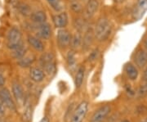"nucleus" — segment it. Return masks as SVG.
I'll return each instance as SVG.
<instances>
[{
	"instance_id": "nucleus-1",
	"label": "nucleus",
	"mask_w": 147,
	"mask_h": 122,
	"mask_svg": "<svg viewBox=\"0 0 147 122\" xmlns=\"http://www.w3.org/2000/svg\"><path fill=\"white\" fill-rule=\"evenodd\" d=\"M93 30H94L95 39L97 41H100V42L105 41L109 38L112 30L111 23L108 18L100 17L96 22Z\"/></svg>"
},
{
	"instance_id": "nucleus-2",
	"label": "nucleus",
	"mask_w": 147,
	"mask_h": 122,
	"mask_svg": "<svg viewBox=\"0 0 147 122\" xmlns=\"http://www.w3.org/2000/svg\"><path fill=\"white\" fill-rule=\"evenodd\" d=\"M39 63L45 74L51 75L55 73L56 62H55V57L53 53L46 52L42 53V55L39 59Z\"/></svg>"
},
{
	"instance_id": "nucleus-3",
	"label": "nucleus",
	"mask_w": 147,
	"mask_h": 122,
	"mask_svg": "<svg viewBox=\"0 0 147 122\" xmlns=\"http://www.w3.org/2000/svg\"><path fill=\"white\" fill-rule=\"evenodd\" d=\"M21 39H22V35H21L20 29L16 26L11 27L10 30L8 31L7 37V48L11 50H13V49L17 48L21 43L23 42Z\"/></svg>"
},
{
	"instance_id": "nucleus-4",
	"label": "nucleus",
	"mask_w": 147,
	"mask_h": 122,
	"mask_svg": "<svg viewBox=\"0 0 147 122\" xmlns=\"http://www.w3.org/2000/svg\"><path fill=\"white\" fill-rule=\"evenodd\" d=\"M0 99L4 104L6 108L9 109L11 112H16V105L14 99L12 98L10 91L6 88H2L0 89Z\"/></svg>"
},
{
	"instance_id": "nucleus-5",
	"label": "nucleus",
	"mask_w": 147,
	"mask_h": 122,
	"mask_svg": "<svg viewBox=\"0 0 147 122\" xmlns=\"http://www.w3.org/2000/svg\"><path fill=\"white\" fill-rule=\"evenodd\" d=\"M71 40V35L66 29H59L57 34V42L58 46L62 49H65L69 46Z\"/></svg>"
},
{
	"instance_id": "nucleus-6",
	"label": "nucleus",
	"mask_w": 147,
	"mask_h": 122,
	"mask_svg": "<svg viewBox=\"0 0 147 122\" xmlns=\"http://www.w3.org/2000/svg\"><path fill=\"white\" fill-rule=\"evenodd\" d=\"M88 110V103L87 102L84 101L79 103V106H77V108L74 112L70 122H83L84 118L87 116Z\"/></svg>"
},
{
	"instance_id": "nucleus-7",
	"label": "nucleus",
	"mask_w": 147,
	"mask_h": 122,
	"mask_svg": "<svg viewBox=\"0 0 147 122\" xmlns=\"http://www.w3.org/2000/svg\"><path fill=\"white\" fill-rule=\"evenodd\" d=\"M147 10V0H137L131 11L132 18L136 21H139Z\"/></svg>"
},
{
	"instance_id": "nucleus-8",
	"label": "nucleus",
	"mask_w": 147,
	"mask_h": 122,
	"mask_svg": "<svg viewBox=\"0 0 147 122\" xmlns=\"http://www.w3.org/2000/svg\"><path fill=\"white\" fill-rule=\"evenodd\" d=\"M34 29L38 35L37 37H38L39 39L48 40L52 36V28L47 22L42 24H38V25L34 24Z\"/></svg>"
},
{
	"instance_id": "nucleus-9",
	"label": "nucleus",
	"mask_w": 147,
	"mask_h": 122,
	"mask_svg": "<svg viewBox=\"0 0 147 122\" xmlns=\"http://www.w3.org/2000/svg\"><path fill=\"white\" fill-rule=\"evenodd\" d=\"M84 32L85 33H84V35L83 36V39H82L81 48H82L83 50L87 51L92 46V44L93 43V40H94V30H93V28L88 27Z\"/></svg>"
},
{
	"instance_id": "nucleus-10",
	"label": "nucleus",
	"mask_w": 147,
	"mask_h": 122,
	"mask_svg": "<svg viewBox=\"0 0 147 122\" xmlns=\"http://www.w3.org/2000/svg\"><path fill=\"white\" fill-rule=\"evenodd\" d=\"M133 61L139 68H143L147 64V51L143 48H138L134 53Z\"/></svg>"
},
{
	"instance_id": "nucleus-11",
	"label": "nucleus",
	"mask_w": 147,
	"mask_h": 122,
	"mask_svg": "<svg viewBox=\"0 0 147 122\" xmlns=\"http://www.w3.org/2000/svg\"><path fill=\"white\" fill-rule=\"evenodd\" d=\"M53 24L57 29H63L67 26L69 22V17L66 12H61L53 16Z\"/></svg>"
},
{
	"instance_id": "nucleus-12",
	"label": "nucleus",
	"mask_w": 147,
	"mask_h": 122,
	"mask_svg": "<svg viewBox=\"0 0 147 122\" xmlns=\"http://www.w3.org/2000/svg\"><path fill=\"white\" fill-rule=\"evenodd\" d=\"M110 112V106L105 105L98 108L96 112L93 113L92 117L90 120V122H101L105 120V117L109 115Z\"/></svg>"
},
{
	"instance_id": "nucleus-13",
	"label": "nucleus",
	"mask_w": 147,
	"mask_h": 122,
	"mask_svg": "<svg viewBox=\"0 0 147 122\" xmlns=\"http://www.w3.org/2000/svg\"><path fill=\"white\" fill-rule=\"evenodd\" d=\"M27 42L29 43V45L31 46V48H34L37 52L42 53L44 51L45 46H44L43 43L39 38L37 37L36 35H29L27 37Z\"/></svg>"
},
{
	"instance_id": "nucleus-14",
	"label": "nucleus",
	"mask_w": 147,
	"mask_h": 122,
	"mask_svg": "<svg viewBox=\"0 0 147 122\" xmlns=\"http://www.w3.org/2000/svg\"><path fill=\"white\" fill-rule=\"evenodd\" d=\"M30 19L34 24L38 25V24H42L47 22V16L44 11L38 10L32 12L31 15L30 16Z\"/></svg>"
},
{
	"instance_id": "nucleus-15",
	"label": "nucleus",
	"mask_w": 147,
	"mask_h": 122,
	"mask_svg": "<svg viewBox=\"0 0 147 122\" xmlns=\"http://www.w3.org/2000/svg\"><path fill=\"white\" fill-rule=\"evenodd\" d=\"M30 78L32 81L35 83H40L45 78V73L38 67H32L30 70Z\"/></svg>"
},
{
	"instance_id": "nucleus-16",
	"label": "nucleus",
	"mask_w": 147,
	"mask_h": 122,
	"mask_svg": "<svg viewBox=\"0 0 147 122\" xmlns=\"http://www.w3.org/2000/svg\"><path fill=\"white\" fill-rule=\"evenodd\" d=\"M99 8V2L98 0H88L86 7H85V13L88 17H92Z\"/></svg>"
},
{
	"instance_id": "nucleus-17",
	"label": "nucleus",
	"mask_w": 147,
	"mask_h": 122,
	"mask_svg": "<svg viewBox=\"0 0 147 122\" xmlns=\"http://www.w3.org/2000/svg\"><path fill=\"white\" fill-rule=\"evenodd\" d=\"M11 90H12V94L17 102L21 103L24 102V89L21 84H19L18 82H14L12 84Z\"/></svg>"
},
{
	"instance_id": "nucleus-18",
	"label": "nucleus",
	"mask_w": 147,
	"mask_h": 122,
	"mask_svg": "<svg viewBox=\"0 0 147 122\" xmlns=\"http://www.w3.org/2000/svg\"><path fill=\"white\" fill-rule=\"evenodd\" d=\"M124 70L126 73L127 76L129 80H136L138 77V70H137V66H135L132 63H127L126 64L125 67H124Z\"/></svg>"
},
{
	"instance_id": "nucleus-19",
	"label": "nucleus",
	"mask_w": 147,
	"mask_h": 122,
	"mask_svg": "<svg viewBox=\"0 0 147 122\" xmlns=\"http://www.w3.org/2000/svg\"><path fill=\"white\" fill-rule=\"evenodd\" d=\"M82 33L76 31L73 35H71V40H70V44L69 46L71 47L72 50H75L78 48H81L82 45Z\"/></svg>"
},
{
	"instance_id": "nucleus-20",
	"label": "nucleus",
	"mask_w": 147,
	"mask_h": 122,
	"mask_svg": "<svg viewBox=\"0 0 147 122\" xmlns=\"http://www.w3.org/2000/svg\"><path fill=\"white\" fill-rule=\"evenodd\" d=\"M12 51H13L12 52V57L15 59L20 60L23 57L26 56V53L27 52V48L26 46V44L22 42L17 48L13 49Z\"/></svg>"
},
{
	"instance_id": "nucleus-21",
	"label": "nucleus",
	"mask_w": 147,
	"mask_h": 122,
	"mask_svg": "<svg viewBox=\"0 0 147 122\" xmlns=\"http://www.w3.org/2000/svg\"><path fill=\"white\" fill-rule=\"evenodd\" d=\"M84 76H85V67L84 66H80L78 70L77 73L75 75V78H74V84L77 89L80 88L84 80Z\"/></svg>"
},
{
	"instance_id": "nucleus-22",
	"label": "nucleus",
	"mask_w": 147,
	"mask_h": 122,
	"mask_svg": "<svg viewBox=\"0 0 147 122\" xmlns=\"http://www.w3.org/2000/svg\"><path fill=\"white\" fill-rule=\"evenodd\" d=\"M17 10L22 16H30L31 15L32 10L30 6L26 3H17Z\"/></svg>"
},
{
	"instance_id": "nucleus-23",
	"label": "nucleus",
	"mask_w": 147,
	"mask_h": 122,
	"mask_svg": "<svg viewBox=\"0 0 147 122\" xmlns=\"http://www.w3.org/2000/svg\"><path fill=\"white\" fill-rule=\"evenodd\" d=\"M74 27L76 29V30L78 32H82L85 31L86 29L88 28L87 27V23L85 22L84 19L81 18V17H77L74 20Z\"/></svg>"
},
{
	"instance_id": "nucleus-24",
	"label": "nucleus",
	"mask_w": 147,
	"mask_h": 122,
	"mask_svg": "<svg viewBox=\"0 0 147 122\" xmlns=\"http://www.w3.org/2000/svg\"><path fill=\"white\" fill-rule=\"evenodd\" d=\"M34 60H35V58L34 56H32V55L31 56H25L20 60H18L17 63L21 67L26 68V67H29V66H31L33 62H34Z\"/></svg>"
},
{
	"instance_id": "nucleus-25",
	"label": "nucleus",
	"mask_w": 147,
	"mask_h": 122,
	"mask_svg": "<svg viewBox=\"0 0 147 122\" xmlns=\"http://www.w3.org/2000/svg\"><path fill=\"white\" fill-rule=\"evenodd\" d=\"M21 119L23 122H30L32 119V106L30 104H28L21 115Z\"/></svg>"
},
{
	"instance_id": "nucleus-26",
	"label": "nucleus",
	"mask_w": 147,
	"mask_h": 122,
	"mask_svg": "<svg viewBox=\"0 0 147 122\" xmlns=\"http://www.w3.org/2000/svg\"><path fill=\"white\" fill-rule=\"evenodd\" d=\"M69 8L75 13H79L83 10V5L79 0H69Z\"/></svg>"
},
{
	"instance_id": "nucleus-27",
	"label": "nucleus",
	"mask_w": 147,
	"mask_h": 122,
	"mask_svg": "<svg viewBox=\"0 0 147 122\" xmlns=\"http://www.w3.org/2000/svg\"><path fill=\"white\" fill-rule=\"evenodd\" d=\"M47 2L50 7L56 12H61L63 9V5L61 0H47Z\"/></svg>"
},
{
	"instance_id": "nucleus-28",
	"label": "nucleus",
	"mask_w": 147,
	"mask_h": 122,
	"mask_svg": "<svg viewBox=\"0 0 147 122\" xmlns=\"http://www.w3.org/2000/svg\"><path fill=\"white\" fill-rule=\"evenodd\" d=\"M66 61H67V64L69 67L75 66V65H76V56H75V53L74 50H71L67 53Z\"/></svg>"
},
{
	"instance_id": "nucleus-29",
	"label": "nucleus",
	"mask_w": 147,
	"mask_h": 122,
	"mask_svg": "<svg viewBox=\"0 0 147 122\" xmlns=\"http://www.w3.org/2000/svg\"><path fill=\"white\" fill-rule=\"evenodd\" d=\"M100 56V50L99 48H94L90 54L88 55V61L90 62H93L96 60H97V58H99Z\"/></svg>"
},
{
	"instance_id": "nucleus-30",
	"label": "nucleus",
	"mask_w": 147,
	"mask_h": 122,
	"mask_svg": "<svg viewBox=\"0 0 147 122\" xmlns=\"http://www.w3.org/2000/svg\"><path fill=\"white\" fill-rule=\"evenodd\" d=\"M5 110H6V106H4V104L3 103L2 100L0 99V118L3 117L5 116Z\"/></svg>"
},
{
	"instance_id": "nucleus-31",
	"label": "nucleus",
	"mask_w": 147,
	"mask_h": 122,
	"mask_svg": "<svg viewBox=\"0 0 147 122\" xmlns=\"http://www.w3.org/2000/svg\"><path fill=\"white\" fill-rule=\"evenodd\" d=\"M139 93L141 95H147V83H146L145 85H143L141 87Z\"/></svg>"
},
{
	"instance_id": "nucleus-32",
	"label": "nucleus",
	"mask_w": 147,
	"mask_h": 122,
	"mask_svg": "<svg viewBox=\"0 0 147 122\" xmlns=\"http://www.w3.org/2000/svg\"><path fill=\"white\" fill-rule=\"evenodd\" d=\"M6 83L5 77L3 76V75L2 74V72L0 71V88H3Z\"/></svg>"
},
{
	"instance_id": "nucleus-33",
	"label": "nucleus",
	"mask_w": 147,
	"mask_h": 122,
	"mask_svg": "<svg viewBox=\"0 0 147 122\" xmlns=\"http://www.w3.org/2000/svg\"><path fill=\"white\" fill-rule=\"evenodd\" d=\"M39 122H50V121H49L48 117H42V119H41V121H40Z\"/></svg>"
},
{
	"instance_id": "nucleus-34",
	"label": "nucleus",
	"mask_w": 147,
	"mask_h": 122,
	"mask_svg": "<svg viewBox=\"0 0 147 122\" xmlns=\"http://www.w3.org/2000/svg\"><path fill=\"white\" fill-rule=\"evenodd\" d=\"M144 80H147V68L145 70V72H144Z\"/></svg>"
},
{
	"instance_id": "nucleus-35",
	"label": "nucleus",
	"mask_w": 147,
	"mask_h": 122,
	"mask_svg": "<svg viewBox=\"0 0 147 122\" xmlns=\"http://www.w3.org/2000/svg\"><path fill=\"white\" fill-rule=\"evenodd\" d=\"M144 46H145V48H146V49L147 51V39L145 40V42H144Z\"/></svg>"
},
{
	"instance_id": "nucleus-36",
	"label": "nucleus",
	"mask_w": 147,
	"mask_h": 122,
	"mask_svg": "<svg viewBox=\"0 0 147 122\" xmlns=\"http://www.w3.org/2000/svg\"><path fill=\"white\" fill-rule=\"evenodd\" d=\"M123 0H115L116 3H121V2H123Z\"/></svg>"
},
{
	"instance_id": "nucleus-37",
	"label": "nucleus",
	"mask_w": 147,
	"mask_h": 122,
	"mask_svg": "<svg viewBox=\"0 0 147 122\" xmlns=\"http://www.w3.org/2000/svg\"><path fill=\"white\" fill-rule=\"evenodd\" d=\"M121 122H130L129 121H127V120H123V121H122Z\"/></svg>"
},
{
	"instance_id": "nucleus-38",
	"label": "nucleus",
	"mask_w": 147,
	"mask_h": 122,
	"mask_svg": "<svg viewBox=\"0 0 147 122\" xmlns=\"http://www.w3.org/2000/svg\"><path fill=\"white\" fill-rule=\"evenodd\" d=\"M141 122H147V119H145V120H143V121H142Z\"/></svg>"
},
{
	"instance_id": "nucleus-39",
	"label": "nucleus",
	"mask_w": 147,
	"mask_h": 122,
	"mask_svg": "<svg viewBox=\"0 0 147 122\" xmlns=\"http://www.w3.org/2000/svg\"><path fill=\"white\" fill-rule=\"evenodd\" d=\"M0 122H2V121H0Z\"/></svg>"
}]
</instances>
